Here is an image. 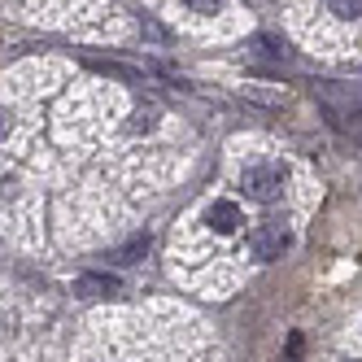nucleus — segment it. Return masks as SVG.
Returning a JSON list of instances; mask_svg holds the SVG:
<instances>
[{"mask_svg":"<svg viewBox=\"0 0 362 362\" xmlns=\"http://www.w3.org/2000/svg\"><path fill=\"white\" fill-rule=\"evenodd\" d=\"M284 184H288V170H284L279 162L262 158V162H253L245 175H240V188L253 197V201H275L284 192Z\"/></svg>","mask_w":362,"mask_h":362,"instance_id":"f257e3e1","label":"nucleus"},{"mask_svg":"<svg viewBox=\"0 0 362 362\" xmlns=\"http://www.w3.org/2000/svg\"><path fill=\"white\" fill-rule=\"evenodd\" d=\"M293 245V231L284 227V223H262V227H253V236H249V257L253 262H275V257H284Z\"/></svg>","mask_w":362,"mask_h":362,"instance_id":"f03ea898","label":"nucleus"},{"mask_svg":"<svg viewBox=\"0 0 362 362\" xmlns=\"http://www.w3.org/2000/svg\"><path fill=\"white\" fill-rule=\"evenodd\" d=\"M127 284L118 275H105V271H88L74 279V297H83V301H100V297H122Z\"/></svg>","mask_w":362,"mask_h":362,"instance_id":"7ed1b4c3","label":"nucleus"},{"mask_svg":"<svg viewBox=\"0 0 362 362\" xmlns=\"http://www.w3.org/2000/svg\"><path fill=\"white\" fill-rule=\"evenodd\" d=\"M205 223H210L214 231H236V227H240V205H231V201H214L210 210H205Z\"/></svg>","mask_w":362,"mask_h":362,"instance_id":"20e7f679","label":"nucleus"},{"mask_svg":"<svg viewBox=\"0 0 362 362\" xmlns=\"http://www.w3.org/2000/svg\"><path fill=\"white\" fill-rule=\"evenodd\" d=\"M144 253H148V231H140V236H132L127 245H118V249L110 253V262L132 267V262H144Z\"/></svg>","mask_w":362,"mask_h":362,"instance_id":"39448f33","label":"nucleus"},{"mask_svg":"<svg viewBox=\"0 0 362 362\" xmlns=\"http://www.w3.org/2000/svg\"><path fill=\"white\" fill-rule=\"evenodd\" d=\"M249 53H257V57H284V40L279 35H253L249 40Z\"/></svg>","mask_w":362,"mask_h":362,"instance_id":"423d86ee","label":"nucleus"},{"mask_svg":"<svg viewBox=\"0 0 362 362\" xmlns=\"http://www.w3.org/2000/svg\"><path fill=\"white\" fill-rule=\"evenodd\" d=\"M92 70H100V74H114V79H127V83H136L140 74L132 70V66H118V62H92Z\"/></svg>","mask_w":362,"mask_h":362,"instance_id":"0eeeda50","label":"nucleus"},{"mask_svg":"<svg viewBox=\"0 0 362 362\" xmlns=\"http://www.w3.org/2000/svg\"><path fill=\"white\" fill-rule=\"evenodd\" d=\"M140 35H144V40H158V44H166V40H170V31L162 27V22H153V18H144V22H140Z\"/></svg>","mask_w":362,"mask_h":362,"instance_id":"6e6552de","label":"nucleus"},{"mask_svg":"<svg viewBox=\"0 0 362 362\" xmlns=\"http://www.w3.org/2000/svg\"><path fill=\"white\" fill-rule=\"evenodd\" d=\"M358 5H362V0H332V13L349 22V18H358Z\"/></svg>","mask_w":362,"mask_h":362,"instance_id":"1a4fd4ad","label":"nucleus"},{"mask_svg":"<svg viewBox=\"0 0 362 362\" xmlns=\"http://www.w3.org/2000/svg\"><path fill=\"white\" fill-rule=\"evenodd\" d=\"M301 349H305L301 332H293V336H288V354H284V362H301Z\"/></svg>","mask_w":362,"mask_h":362,"instance_id":"9d476101","label":"nucleus"},{"mask_svg":"<svg viewBox=\"0 0 362 362\" xmlns=\"http://www.w3.org/2000/svg\"><path fill=\"white\" fill-rule=\"evenodd\" d=\"M153 122H158V110H140L132 127H136V132H148V127H153Z\"/></svg>","mask_w":362,"mask_h":362,"instance_id":"9b49d317","label":"nucleus"},{"mask_svg":"<svg viewBox=\"0 0 362 362\" xmlns=\"http://www.w3.org/2000/svg\"><path fill=\"white\" fill-rule=\"evenodd\" d=\"M184 5H188V9H197V13H214L223 0H184Z\"/></svg>","mask_w":362,"mask_h":362,"instance_id":"f8f14e48","label":"nucleus"},{"mask_svg":"<svg viewBox=\"0 0 362 362\" xmlns=\"http://www.w3.org/2000/svg\"><path fill=\"white\" fill-rule=\"evenodd\" d=\"M9 122H13V118H9V110H5V105H0V140H5V136H9Z\"/></svg>","mask_w":362,"mask_h":362,"instance_id":"ddd939ff","label":"nucleus"}]
</instances>
